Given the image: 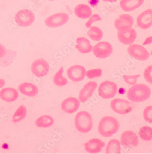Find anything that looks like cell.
I'll list each match as a JSON object with an SVG mask.
<instances>
[{
	"mask_svg": "<svg viewBox=\"0 0 152 154\" xmlns=\"http://www.w3.org/2000/svg\"><path fill=\"white\" fill-rule=\"evenodd\" d=\"M119 127L120 124L116 118L111 116H105L99 122L98 132L103 137L109 138L116 134Z\"/></svg>",
	"mask_w": 152,
	"mask_h": 154,
	"instance_id": "1",
	"label": "cell"
},
{
	"mask_svg": "<svg viewBox=\"0 0 152 154\" xmlns=\"http://www.w3.org/2000/svg\"><path fill=\"white\" fill-rule=\"evenodd\" d=\"M151 95L150 88L145 84H136L128 90L127 97L128 100L135 103L144 102Z\"/></svg>",
	"mask_w": 152,
	"mask_h": 154,
	"instance_id": "2",
	"label": "cell"
},
{
	"mask_svg": "<svg viewBox=\"0 0 152 154\" xmlns=\"http://www.w3.org/2000/svg\"><path fill=\"white\" fill-rule=\"evenodd\" d=\"M74 124L78 131L82 133H88L93 127L92 117L87 112H80L75 116Z\"/></svg>",
	"mask_w": 152,
	"mask_h": 154,
	"instance_id": "3",
	"label": "cell"
},
{
	"mask_svg": "<svg viewBox=\"0 0 152 154\" xmlns=\"http://www.w3.org/2000/svg\"><path fill=\"white\" fill-rule=\"evenodd\" d=\"M35 17L33 12L28 8L20 10L16 14L14 20L16 24L21 27H28L34 23Z\"/></svg>",
	"mask_w": 152,
	"mask_h": 154,
	"instance_id": "4",
	"label": "cell"
},
{
	"mask_svg": "<svg viewBox=\"0 0 152 154\" xmlns=\"http://www.w3.org/2000/svg\"><path fill=\"white\" fill-rule=\"evenodd\" d=\"M117 85L114 82L106 81L101 83L98 87V95L105 99L113 98L117 91Z\"/></svg>",
	"mask_w": 152,
	"mask_h": 154,
	"instance_id": "5",
	"label": "cell"
},
{
	"mask_svg": "<svg viewBox=\"0 0 152 154\" xmlns=\"http://www.w3.org/2000/svg\"><path fill=\"white\" fill-rule=\"evenodd\" d=\"M32 73L39 78L45 77L50 72L49 63L44 59H38L33 61L31 66Z\"/></svg>",
	"mask_w": 152,
	"mask_h": 154,
	"instance_id": "6",
	"label": "cell"
},
{
	"mask_svg": "<svg viewBox=\"0 0 152 154\" xmlns=\"http://www.w3.org/2000/svg\"><path fill=\"white\" fill-rule=\"evenodd\" d=\"M69 19V15L67 13H57L47 17L44 23L49 28H57L65 24Z\"/></svg>",
	"mask_w": 152,
	"mask_h": 154,
	"instance_id": "7",
	"label": "cell"
},
{
	"mask_svg": "<svg viewBox=\"0 0 152 154\" xmlns=\"http://www.w3.org/2000/svg\"><path fill=\"white\" fill-rule=\"evenodd\" d=\"M127 51L131 57L140 61H146L150 56V54L147 49L138 44L129 45L127 48Z\"/></svg>",
	"mask_w": 152,
	"mask_h": 154,
	"instance_id": "8",
	"label": "cell"
},
{
	"mask_svg": "<svg viewBox=\"0 0 152 154\" xmlns=\"http://www.w3.org/2000/svg\"><path fill=\"white\" fill-rule=\"evenodd\" d=\"M95 56L99 59H105L111 55L113 52L112 45L107 41H101L92 48Z\"/></svg>",
	"mask_w": 152,
	"mask_h": 154,
	"instance_id": "9",
	"label": "cell"
},
{
	"mask_svg": "<svg viewBox=\"0 0 152 154\" xmlns=\"http://www.w3.org/2000/svg\"><path fill=\"white\" fill-rule=\"evenodd\" d=\"M111 107L113 111L119 114H126L132 110L129 102L121 98H115L111 103Z\"/></svg>",
	"mask_w": 152,
	"mask_h": 154,
	"instance_id": "10",
	"label": "cell"
},
{
	"mask_svg": "<svg viewBox=\"0 0 152 154\" xmlns=\"http://www.w3.org/2000/svg\"><path fill=\"white\" fill-rule=\"evenodd\" d=\"M121 143L127 148L138 146L139 139L137 134L132 130H126L121 134Z\"/></svg>",
	"mask_w": 152,
	"mask_h": 154,
	"instance_id": "11",
	"label": "cell"
},
{
	"mask_svg": "<svg viewBox=\"0 0 152 154\" xmlns=\"http://www.w3.org/2000/svg\"><path fill=\"white\" fill-rule=\"evenodd\" d=\"M134 24L133 17L128 14H123L116 18L114 26L118 31L125 30L131 29Z\"/></svg>",
	"mask_w": 152,
	"mask_h": 154,
	"instance_id": "12",
	"label": "cell"
},
{
	"mask_svg": "<svg viewBox=\"0 0 152 154\" xmlns=\"http://www.w3.org/2000/svg\"><path fill=\"white\" fill-rule=\"evenodd\" d=\"M86 68L81 65L72 66L67 70L68 77L74 82L82 81L86 76Z\"/></svg>",
	"mask_w": 152,
	"mask_h": 154,
	"instance_id": "13",
	"label": "cell"
},
{
	"mask_svg": "<svg viewBox=\"0 0 152 154\" xmlns=\"http://www.w3.org/2000/svg\"><path fill=\"white\" fill-rule=\"evenodd\" d=\"M137 37V32L132 28L125 30L118 31L117 32L118 40L124 45H132L135 42Z\"/></svg>",
	"mask_w": 152,
	"mask_h": 154,
	"instance_id": "14",
	"label": "cell"
},
{
	"mask_svg": "<svg viewBox=\"0 0 152 154\" xmlns=\"http://www.w3.org/2000/svg\"><path fill=\"white\" fill-rule=\"evenodd\" d=\"M152 10L151 9L146 10L137 17V24L143 30H146L152 27Z\"/></svg>",
	"mask_w": 152,
	"mask_h": 154,
	"instance_id": "15",
	"label": "cell"
},
{
	"mask_svg": "<svg viewBox=\"0 0 152 154\" xmlns=\"http://www.w3.org/2000/svg\"><path fill=\"white\" fill-rule=\"evenodd\" d=\"M97 87V83L94 81L87 83L79 93V100L81 103L87 102Z\"/></svg>",
	"mask_w": 152,
	"mask_h": 154,
	"instance_id": "16",
	"label": "cell"
},
{
	"mask_svg": "<svg viewBox=\"0 0 152 154\" xmlns=\"http://www.w3.org/2000/svg\"><path fill=\"white\" fill-rule=\"evenodd\" d=\"M80 106V101L75 97H71L65 99L61 103L62 110L68 114L76 112Z\"/></svg>",
	"mask_w": 152,
	"mask_h": 154,
	"instance_id": "17",
	"label": "cell"
},
{
	"mask_svg": "<svg viewBox=\"0 0 152 154\" xmlns=\"http://www.w3.org/2000/svg\"><path fill=\"white\" fill-rule=\"evenodd\" d=\"M106 144L99 139H92L85 143V150L90 154H97L101 152Z\"/></svg>",
	"mask_w": 152,
	"mask_h": 154,
	"instance_id": "18",
	"label": "cell"
},
{
	"mask_svg": "<svg viewBox=\"0 0 152 154\" xmlns=\"http://www.w3.org/2000/svg\"><path fill=\"white\" fill-rule=\"evenodd\" d=\"M18 90L20 93L29 97H35L38 93L37 86L31 82L22 83L18 86Z\"/></svg>",
	"mask_w": 152,
	"mask_h": 154,
	"instance_id": "19",
	"label": "cell"
},
{
	"mask_svg": "<svg viewBox=\"0 0 152 154\" xmlns=\"http://www.w3.org/2000/svg\"><path fill=\"white\" fill-rule=\"evenodd\" d=\"M18 97V91L14 88H5L0 91V98L7 103L15 102Z\"/></svg>",
	"mask_w": 152,
	"mask_h": 154,
	"instance_id": "20",
	"label": "cell"
},
{
	"mask_svg": "<svg viewBox=\"0 0 152 154\" xmlns=\"http://www.w3.org/2000/svg\"><path fill=\"white\" fill-rule=\"evenodd\" d=\"M144 2V0H121L120 6L124 11L130 12L141 7Z\"/></svg>",
	"mask_w": 152,
	"mask_h": 154,
	"instance_id": "21",
	"label": "cell"
},
{
	"mask_svg": "<svg viewBox=\"0 0 152 154\" xmlns=\"http://www.w3.org/2000/svg\"><path fill=\"white\" fill-rule=\"evenodd\" d=\"M74 11L75 15L81 19H88L92 15L91 8L88 5L83 3L77 5Z\"/></svg>",
	"mask_w": 152,
	"mask_h": 154,
	"instance_id": "22",
	"label": "cell"
},
{
	"mask_svg": "<svg viewBox=\"0 0 152 154\" xmlns=\"http://www.w3.org/2000/svg\"><path fill=\"white\" fill-rule=\"evenodd\" d=\"M76 49L82 54H87L91 52L93 47L90 42L86 38L79 37L76 40Z\"/></svg>",
	"mask_w": 152,
	"mask_h": 154,
	"instance_id": "23",
	"label": "cell"
},
{
	"mask_svg": "<svg viewBox=\"0 0 152 154\" xmlns=\"http://www.w3.org/2000/svg\"><path fill=\"white\" fill-rule=\"evenodd\" d=\"M54 123V119L51 116L48 115H42L38 117L35 122L36 126L39 128H48L51 126Z\"/></svg>",
	"mask_w": 152,
	"mask_h": 154,
	"instance_id": "24",
	"label": "cell"
},
{
	"mask_svg": "<svg viewBox=\"0 0 152 154\" xmlns=\"http://www.w3.org/2000/svg\"><path fill=\"white\" fill-rule=\"evenodd\" d=\"M121 143L117 139L111 140L106 149L107 154H120L121 153Z\"/></svg>",
	"mask_w": 152,
	"mask_h": 154,
	"instance_id": "25",
	"label": "cell"
},
{
	"mask_svg": "<svg viewBox=\"0 0 152 154\" xmlns=\"http://www.w3.org/2000/svg\"><path fill=\"white\" fill-rule=\"evenodd\" d=\"M64 67H61L54 75L53 81L54 84L58 87H64L68 83L67 79L63 76Z\"/></svg>",
	"mask_w": 152,
	"mask_h": 154,
	"instance_id": "26",
	"label": "cell"
},
{
	"mask_svg": "<svg viewBox=\"0 0 152 154\" xmlns=\"http://www.w3.org/2000/svg\"><path fill=\"white\" fill-rule=\"evenodd\" d=\"M27 114V108L25 106L22 105L18 107L14 113L12 117V121L14 123L20 122L26 118Z\"/></svg>",
	"mask_w": 152,
	"mask_h": 154,
	"instance_id": "27",
	"label": "cell"
},
{
	"mask_svg": "<svg viewBox=\"0 0 152 154\" xmlns=\"http://www.w3.org/2000/svg\"><path fill=\"white\" fill-rule=\"evenodd\" d=\"M89 37L93 41H99L103 37V32L101 29L96 27L92 26L87 32Z\"/></svg>",
	"mask_w": 152,
	"mask_h": 154,
	"instance_id": "28",
	"label": "cell"
},
{
	"mask_svg": "<svg viewBox=\"0 0 152 154\" xmlns=\"http://www.w3.org/2000/svg\"><path fill=\"white\" fill-rule=\"evenodd\" d=\"M152 128L147 126L142 127L140 128L138 131L140 137L145 141H149L152 140Z\"/></svg>",
	"mask_w": 152,
	"mask_h": 154,
	"instance_id": "29",
	"label": "cell"
},
{
	"mask_svg": "<svg viewBox=\"0 0 152 154\" xmlns=\"http://www.w3.org/2000/svg\"><path fill=\"white\" fill-rule=\"evenodd\" d=\"M8 51V52L6 53V55L0 59V66L2 67H7L9 66L14 60L15 55L14 53H12V51Z\"/></svg>",
	"mask_w": 152,
	"mask_h": 154,
	"instance_id": "30",
	"label": "cell"
},
{
	"mask_svg": "<svg viewBox=\"0 0 152 154\" xmlns=\"http://www.w3.org/2000/svg\"><path fill=\"white\" fill-rule=\"evenodd\" d=\"M102 74V70L101 69L97 68L90 69L86 72V76L89 79L99 78Z\"/></svg>",
	"mask_w": 152,
	"mask_h": 154,
	"instance_id": "31",
	"label": "cell"
},
{
	"mask_svg": "<svg viewBox=\"0 0 152 154\" xmlns=\"http://www.w3.org/2000/svg\"><path fill=\"white\" fill-rule=\"evenodd\" d=\"M140 75H123V78L125 82L132 86L135 85L137 84V80L139 77H140Z\"/></svg>",
	"mask_w": 152,
	"mask_h": 154,
	"instance_id": "32",
	"label": "cell"
},
{
	"mask_svg": "<svg viewBox=\"0 0 152 154\" xmlns=\"http://www.w3.org/2000/svg\"><path fill=\"white\" fill-rule=\"evenodd\" d=\"M144 119L146 122L149 123H152V106H148L144 110L143 112Z\"/></svg>",
	"mask_w": 152,
	"mask_h": 154,
	"instance_id": "33",
	"label": "cell"
},
{
	"mask_svg": "<svg viewBox=\"0 0 152 154\" xmlns=\"http://www.w3.org/2000/svg\"><path fill=\"white\" fill-rule=\"evenodd\" d=\"M152 66H147L145 69L144 72V76L146 81L149 83L150 84L152 83Z\"/></svg>",
	"mask_w": 152,
	"mask_h": 154,
	"instance_id": "34",
	"label": "cell"
},
{
	"mask_svg": "<svg viewBox=\"0 0 152 154\" xmlns=\"http://www.w3.org/2000/svg\"><path fill=\"white\" fill-rule=\"evenodd\" d=\"M102 18L99 14H95L91 16L88 20L87 22L86 23L85 26L87 28H90L91 27V25L94 22H97V21H102Z\"/></svg>",
	"mask_w": 152,
	"mask_h": 154,
	"instance_id": "35",
	"label": "cell"
},
{
	"mask_svg": "<svg viewBox=\"0 0 152 154\" xmlns=\"http://www.w3.org/2000/svg\"><path fill=\"white\" fill-rule=\"evenodd\" d=\"M7 53V50H6L5 47L2 44H0V59L3 58Z\"/></svg>",
	"mask_w": 152,
	"mask_h": 154,
	"instance_id": "36",
	"label": "cell"
},
{
	"mask_svg": "<svg viewBox=\"0 0 152 154\" xmlns=\"http://www.w3.org/2000/svg\"><path fill=\"white\" fill-rule=\"evenodd\" d=\"M89 3L91 5V6L95 7V6H96L97 5L99 1L98 0H89Z\"/></svg>",
	"mask_w": 152,
	"mask_h": 154,
	"instance_id": "37",
	"label": "cell"
},
{
	"mask_svg": "<svg viewBox=\"0 0 152 154\" xmlns=\"http://www.w3.org/2000/svg\"><path fill=\"white\" fill-rule=\"evenodd\" d=\"M6 84V81L3 79L0 78V89L4 87Z\"/></svg>",
	"mask_w": 152,
	"mask_h": 154,
	"instance_id": "38",
	"label": "cell"
},
{
	"mask_svg": "<svg viewBox=\"0 0 152 154\" xmlns=\"http://www.w3.org/2000/svg\"><path fill=\"white\" fill-rule=\"evenodd\" d=\"M103 1L107 2H114L117 1V0H103Z\"/></svg>",
	"mask_w": 152,
	"mask_h": 154,
	"instance_id": "39",
	"label": "cell"
},
{
	"mask_svg": "<svg viewBox=\"0 0 152 154\" xmlns=\"http://www.w3.org/2000/svg\"><path fill=\"white\" fill-rule=\"evenodd\" d=\"M48 1H55V0H48Z\"/></svg>",
	"mask_w": 152,
	"mask_h": 154,
	"instance_id": "40",
	"label": "cell"
}]
</instances>
